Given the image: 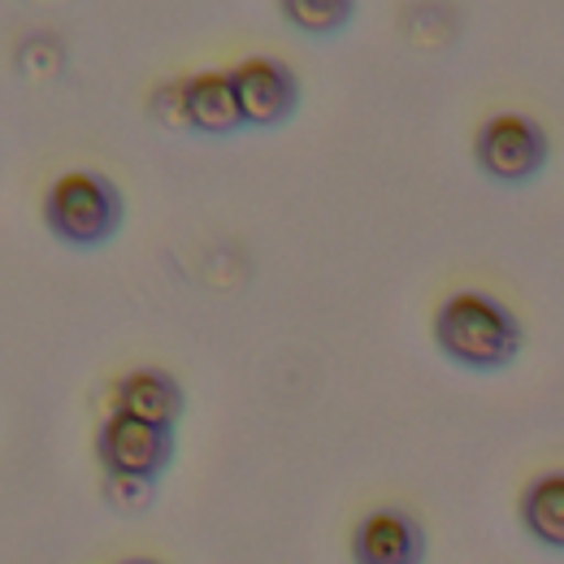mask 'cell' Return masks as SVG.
Listing matches in <instances>:
<instances>
[{
	"instance_id": "1",
	"label": "cell",
	"mask_w": 564,
	"mask_h": 564,
	"mask_svg": "<svg viewBox=\"0 0 564 564\" xmlns=\"http://www.w3.org/2000/svg\"><path fill=\"white\" fill-rule=\"evenodd\" d=\"M434 344L460 369L495 373L521 352V322L482 291H456L434 313Z\"/></svg>"
},
{
	"instance_id": "2",
	"label": "cell",
	"mask_w": 564,
	"mask_h": 564,
	"mask_svg": "<svg viewBox=\"0 0 564 564\" xmlns=\"http://www.w3.org/2000/svg\"><path fill=\"white\" fill-rule=\"evenodd\" d=\"M127 221V196L113 178L96 170H70L62 174L44 196V226L57 243L91 252L105 248Z\"/></svg>"
},
{
	"instance_id": "3",
	"label": "cell",
	"mask_w": 564,
	"mask_h": 564,
	"mask_svg": "<svg viewBox=\"0 0 564 564\" xmlns=\"http://www.w3.org/2000/svg\"><path fill=\"white\" fill-rule=\"evenodd\" d=\"M174 452H178V438L170 425L135 422L127 413H109L96 430V460L105 474H118V478L161 482L165 469L174 465Z\"/></svg>"
},
{
	"instance_id": "4",
	"label": "cell",
	"mask_w": 564,
	"mask_h": 564,
	"mask_svg": "<svg viewBox=\"0 0 564 564\" xmlns=\"http://www.w3.org/2000/svg\"><path fill=\"white\" fill-rule=\"evenodd\" d=\"M474 156L487 178L517 187V183H530L547 165V135L539 122H530L521 113H499L491 122H482V131L474 140Z\"/></svg>"
},
{
	"instance_id": "5",
	"label": "cell",
	"mask_w": 564,
	"mask_h": 564,
	"mask_svg": "<svg viewBox=\"0 0 564 564\" xmlns=\"http://www.w3.org/2000/svg\"><path fill=\"white\" fill-rule=\"evenodd\" d=\"M230 78H235V96L243 109V127L274 131V127L295 118L300 78L291 74V66H282L279 57H248L230 70Z\"/></svg>"
},
{
	"instance_id": "6",
	"label": "cell",
	"mask_w": 564,
	"mask_h": 564,
	"mask_svg": "<svg viewBox=\"0 0 564 564\" xmlns=\"http://www.w3.org/2000/svg\"><path fill=\"white\" fill-rule=\"evenodd\" d=\"M356 564H425V530L404 508L369 512L352 534Z\"/></svg>"
},
{
	"instance_id": "7",
	"label": "cell",
	"mask_w": 564,
	"mask_h": 564,
	"mask_svg": "<svg viewBox=\"0 0 564 564\" xmlns=\"http://www.w3.org/2000/svg\"><path fill=\"white\" fill-rule=\"evenodd\" d=\"M178 87H183V122L196 135H235V131H243V109H239L230 70L192 74Z\"/></svg>"
},
{
	"instance_id": "8",
	"label": "cell",
	"mask_w": 564,
	"mask_h": 564,
	"mask_svg": "<svg viewBox=\"0 0 564 564\" xmlns=\"http://www.w3.org/2000/svg\"><path fill=\"white\" fill-rule=\"evenodd\" d=\"M113 413H127V417H135V422H152V425H170L183 417V409H187V395H183V387H178V378L174 373H165V369H131L118 387H113Z\"/></svg>"
},
{
	"instance_id": "9",
	"label": "cell",
	"mask_w": 564,
	"mask_h": 564,
	"mask_svg": "<svg viewBox=\"0 0 564 564\" xmlns=\"http://www.w3.org/2000/svg\"><path fill=\"white\" fill-rule=\"evenodd\" d=\"M521 525L534 543L564 552V474H543L521 495Z\"/></svg>"
},
{
	"instance_id": "10",
	"label": "cell",
	"mask_w": 564,
	"mask_h": 564,
	"mask_svg": "<svg viewBox=\"0 0 564 564\" xmlns=\"http://www.w3.org/2000/svg\"><path fill=\"white\" fill-rule=\"evenodd\" d=\"M279 13L304 35H335L352 22V4L348 0H282Z\"/></svg>"
},
{
	"instance_id": "11",
	"label": "cell",
	"mask_w": 564,
	"mask_h": 564,
	"mask_svg": "<svg viewBox=\"0 0 564 564\" xmlns=\"http://www.w3.org/2000/svg\"><path fill=\"white\" fill-rule=\"evenodd\" d=\"M100 499L105 508L122 512V517H143L152 503H156V482L148 478H118V474H105L100 482Z\"/></svg>"
},
{
	"instance_id": "12",
	"label": "cell",
	"mask_w": 564,
	"mask_h": 564,
	"mask_svg": "<svg viewBox=\"0 0 564 564\" xmlns=\"http://www.w3.org/2000/svg\"><path fill=\"white\" fill-rule=\"evenodd\" d=\"M122 564H161V561H143V556H135V561H122Z\"/></svg>"
}]
</instances>
